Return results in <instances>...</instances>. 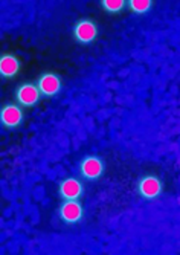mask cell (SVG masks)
<instances>
[{"instance_id": "4", "label": "cell", "mask_w": 180, "mask_h": 255, "mask_svg": "<svg viewBox=\"0 0 180 255\" xmlns=\"http://www.w3.org/2000/svg\"><path fill=\"white\" fill-rule=\"evenodd\" d=\"M80 173L86 180H96L104 173V162L98 156H87L81 160Z\"/></svg>"}, {"instance_id": "5", "label": "cell", "mask_w": 180, "mask_h": 255, "mask_svg": "<svg viewBox=\"0 0 180 255\" xmlns=\"http://www.w3.org/2000/svg\"><path fill=\"white\" fill-rule=\"evenodd\" d=\"M60 219L67 225H75L83 219V206L78 200H64L60 206Z\"/></svg>"}, {"instance_id": "10", "label": "cell", "mask_w": 180, "mask_h": 255, "mask_svg": "<svg viewBox=\"0 0 180 255\" xmlns=\"http://www.w3.org/2000/svg\"><path fill=\"white\" fill-rule=\"evenodd\" d=\"M128 8L134 12V14H147L148 11H151L153 8V0H127Z\"/></svg>"}, {"instance_id": "3", "label": "cell", "mask_w": 180, "mask_h": 255, "mask_svg": "<svg viewBox=\"0 0 180 255\" xmlns=\"http://www.w3.org/2000/svg\"><path fill=\"white\" fill-rule=\"evenodd\" d=\"M162 190H164L162 180L157 176H144L138 183V193L147 200L159 197L162 194Z\"/></svg>"}, {"instance_id": "2", "label": "cell", "mask_w": 180, "mask_h": 255, "mask_svg": "<svg viewBox=\"0 0 180 255\" xmlns=\"http://www.w3.org/2000/svg\"><path fill=\"white\" fill-rule=\"evenodd\" d=\"M40 97H43V95H41L38 86L32 84V83L21 84L15 90V100L23 107H34L40 101Z\"/></svg>"}, {"instance_id": "7", "label": "cell", "mask_w": 180, "mask_h": 255, "mask_svg": "<svg viewBox=\"0 0 180 255\" xmlns=\"http://www.w3.org/2000/svg\"><path fill=\"white\" fill-rule=\"evenodd\" d=\"M0 121L6 128H17L23 123V110L17 104H6L0 112Z\"/></svg>"}, {"instance_id": "9", "label": "cell", "mask_w": 180, "mask_h": 255, "mask_svg": "<svg viewBox=\"0 0 180 255\" xmlns=\"http://www.w3.org/2000/svg\"><path fill=\"white\" fill-rule=\"evenodd\" d=\"M20 71V61L15 55L5 54L0 60V75L3 78H12Z\"/></svg>"}, {"instance_id": "8", "label": "cell", "mask_w": 180, "mask_h": 255, "mask_svg": "<svg viewBox=\"0 0 180 255\" xmlns=\"http://www.w3.org/2000/svg\"><path fill=\"white\" fill-rule=\"evenodd\" d=\"M37 86H38L43 97H55L61 90V80L58 75H55L52 72H46L38 78Z\"/></svg>"}, {"instance_id": "6", "label": "cell", "mask_w": 180, "mask_h": 255, "mask_svg": "<svg viewBox=\"0 0 180 255\" xmlns=\"http://www.w3.org/2000/svg\"><path fill=\"white\" fill-rule=\"evenodd\" d=\"M83 193L84 187L77 177L64 179L58 187V194L63 200H78L83 196Z\"/></svg>"}, {"instance_id": "1", "label": "cell", "mask_w": 180, "mask_h": 255, "mask_svg": "<svg viewBox=\"0 0 180 255\" xmlns=\"http://www.w3.org/2000/svg\"><path fill=\"white\" fill-rule=\"evenodd\" d=\"M98 35V28L95 25V21L90 18H81L77 25L74 26V38L80 44H90L95 41Z\"/></svg>"}, {"instance_id": "11", "label": "cell", "mask_w": 180, "mask_h": 255, "mask_svg": "<svg viewBox=\"0 0 180 255\" xmlns=\"http://www.w3.org/2000/svg\"><path fill=\"white\" fill-rule=\"evenodd\" d=\"M127 5V0H101V6L110 12V14H118L121 12Z\"/></svg>"}]
</instances>
